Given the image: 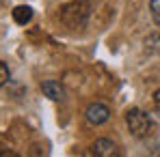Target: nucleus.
Listing matches in <instances>:
<instances>
[{"label": "nucleus", "mask_w": 160, "mask_h": 157, "mask_svg": "<svg viewBox=\"0 0 160 157\" xmlns=\"http://www.w3.org/2000/svg\"><path fill=\"white\" fill-rule=\"evenodd\" d=\"M9 82V69L4 62H0V84H7Z\"/></svg>", "instance_id": "7"}, {"label": "nucleus", "mask_w": 160, "mask_h": 157, "mask_svg": "<svg viewBox=\"0 0 160 157\" xmlns=\"http://www.w3.org/2000/svg\"><path fill=\"white\" fill-rule=\"evenodd\" d=\"M93 153L98 157H112V155H119V151H117V146H115V142H110V140H95V144H93Z\"/></svg>", "instance_id": "3"}, {"label": "nucleus", "mask_w": 160, "mask_h": 157, "mask_svg": "<svg viewBox=\"0 0 160 157\" xmlns=\"http://www.w3.org/2000/svg\"><path fill=\"white\" fill-rule=\"evenodd\" d=\"M13 20H15V24H20V26H26L28 22L32 20V9L30 7H15L13 9Z\"/></svg>", "instance_id": "5"}, {"label": "nucleus", "mask_w": 160, "mask_h": 157, "mask_svg": "<svg viewBox=\"0 0 160 157\" xmlns=\"http://www.w3.org/2000/svg\"><path fill=\"white\" fill-rule=\"evenodd\" d=\"M41 90H43V95H46V97H50V99H54V101H61V99L65 97L63 86H61L58 82H54V80L43 82V84H41Z\"/></svg>", "instance_id": "4"}, {"label": "nucleus", "mask_w": 160, "mask_h": 157, "mask_svg": "<svg viewBox=\"0 0 160 157\" xmlns=\"http://www.w3.org/2000/svg\"><path fill=\"white\" fill-rule=\"evenodd\" d=\"M87 121L91 123V125H102V123H106L108 118H110V110H108L104 104H91L87 108Z\"/></svg>", "instance_id": "2"}, {"label": "nucleus", "mask_w": 160, "mask_h": 157, "mask_svg": "<svg viewBox=\"0 0 160 157\" xmlns=\"http://www.w3.org/2000/svg\"><path fill=\"white\" fill-rule=\"evenodd\" d=\"M126 125L134 138H149L156 131V123L152 121V116L138 108H132L126 112Z\"/></svg>", "instance_id": "1"}, {"label": "nucleus", "mask_w": 160, "mask_h": 157, "mask_svg": "<svg viewBox=\"0 0 160 157\" xmlns=\"http://www.w3.org/2000/svg\"><path fill=\"white\" fill-rule=\"evenodd\" d=\"M154 105H156V112L160 114V88L154 93Z\"/></svg>", "instance_id": "8"}, {"label": "nucleus", "mask_w": 160, "mask_h": 157, "mask_svg": "<svg viewBox=\"0 0 160 157\" xmlns=\"http://www.w3.org/2000/svg\"><path fill=\"white\" fill-rule=\"evenodd\" d=\"M149 11H152L154 22L160 26V0H152V2H149Z\"/></svg>", "instance_id": "6"}]
</instances>
